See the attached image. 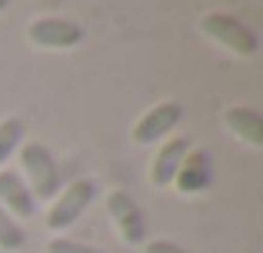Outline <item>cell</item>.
<instances>
[{
    "instance_id": "obj_1",
    "label": "cell",
    "mask_w": 263,
    "mask_h": 253,
    "mask_svg": "<svg viewBox=\"0 0 263 253\" xmlns=\"http://www.w3.org/2000/svg\"><path fill=\"white\" fill-rule=\"evenodd\" d=\"M20 167H24V183L33 193V200H53L60 193V167L44 143H24Z\"/></svg>"
},
{
    "instance_id": "obj_2",
    "label": "cell",
    "mask_w": 263,
    "mask_h": 253,
    "mask_svg": "<svg viewBox=\"0 0 263 253\" xmlns=\"http://www.w3.org/2000/svg\"><path fill=\"white\" fill-rule=\"evenodd\" d=\"M200 30L206 37H213L217 44H223L233 53H253L257 50V33L243 24V20L230 17V13H206L200 20Z\"/></svg>"
},
{
    "instance_id": "obj_3",
    "label": "cell",
    "mask_w": 263,
    "mask_h": 253,
    "mask_svg": "<svg viewBox=\"0 0 263 253\" xmlns=\"http://www.w3.org/2000/svg\"><path fill=\"white\" fill-rule=\"evenodd\" d=\"M30 44L47 47V50H70L84 40V27L67 17H37L27 30Z\"/></svg>"
},
{
    "instance_id": "obj_4",
    "label": "cell",
    "mask_w": 263,
    "mask_h": 253,
    "mask_svg": "<svg viewBox=\"0 0 263 253\" xmlns=\"http://www.w3.org/2000/svg\"><path fill=\"white\" fill-rule=\"evenodd\" d=\"M97 187L90 180H73L64 193L57 197V203L50 207V217H47V227L50 230H64L70 223H77V217H84V210L93 203Z\"/></svg>"
},
{
    "instance_id": "obj_5",
    "label": "cell",
    "mask_w": 263,
    "mask_h": 253,
    "mask_svg": "<svg viewBox=\"0 0 263 253\" xmlns=\"http://www.w3.org/2000/svg\"><path fill=\"white\" fill-rule=\"evenodd\" d=\"M107 210H110V217H114V223L120 227V237L127 243H140L143 237H147L143 213H140V207L134 203V197H130V193L114 190V193L107 197Z\"/></svg>"
},
{
    "instance_id": "obj_6",
    "label": "cell",
    "mask_w": 263,
    "mask_h": 253,
    "mask_svg": "<svg viewBox=\"0 0 263 253\" xmlns=\"http://www.w3.org/2000/svg\"><path fill=\"white\" fill-rule=\"evenodd\" d=\"M183 120V107L180 104H157L154 110H147L140 117V124L134 127V140L137 143H157Z\"/></svg>"
},
{
    "instance_id": "obj_7",
    "label": "cell",
    "mask_w": 263,
    "mask_h": 253,
    "mask_svg": "<svg viewBox=\"0 0 263 253\" xmlns=\"http://www.w3.org/2000/svg\"><path fill=\"white\" fill-rule=\"evenodd\" d=\"M186 157H190V140H186V137H174V140H167L160 150H157L154 163H150V180H154L157 187L174 183L177 173L183 170Z\"/></svg>"
},
{
    "instance_id": "obj_8",
    "label": "cell",
    "mask_w": 263,
    "mask_h": 253,
    "mask_svg": "<svg viewBox=\"0 0 263 253\" xmlns=\"http://www.w3.org/2000/svg\"><path fill=\"white\" fill-rule=\"evenodd\" d=\"M0 207L10 217H24V220H30V217L37 213V200H33V193L27 190V183H24L20 173L0 170Z\"/></svg>"
},
{
    "instance_id": "obj_9",
    "label": "cell",
    "mask_w": 263,
    "mask_h": 253,
    "mask_svg": "<svg viewBox=\"0 0 263 253\" xmlns=\"http://www.w3.org/2000/svg\"><path fill=\"white\" fill-rule=\"evenodd\" d=\"M223 120H227V127L237 137H243L250 147H263V117L253 107H230Z\"/></svg>"
},
{
    "instance_id": "obj_10",
    "label": "cell",
    "mask_w": 263,
    "mask_h": 253,
    "mask_svg": "<svg viewBox=\"0 0 263 253\" xmlns=\"http://www.w3.org/2000/svg\"><path fill=\"white\" fill-rule=\"evenodd\" d=\"M20 143H24V120L7 117L4 124H0V167L7 163V157H10L13 150H20Z\"/></svg>"
},
{
    "instance_id": "obj_11",
    "label": "cell",
    "mask_w": 263,
    "mask_h": 253,
    "mask_svg": "<svg viewBox=\"0 0 263 253\" xmlns=\"http://www.w3.org/2000/svg\"><path fill=\"white\" fill-rule=\"evenodd\" d=\"M24 247V230L20 223L0 207V250H20Z\"/></svg>"
},
{
    "instance_id": "obj_12",
    "label": "cell",
    "mask_w": 263,
    "mask_h": 253,
    "mask_svg": "<svg viewBox=\"0 0 263 253\" xmlns=\"http://www.w3.org/2000/svg\"><path fill=\"white\" fill-rule=\"evenodd\" d=\"M47 253H103V250L90 247V243H77V240H67V237H60V240H50Z\"/></svg>"
},
{
    "instance_id": "obj_13",
    "label": "cell",
    "mask_w": 263,
    "mask_h": 253,
    "mask_svg": "<svg viewBox=\"0 0 263 253\" xmlns=\"http://www.w3.org/2000/svg\"><path fill=\"white\" fill-rule=\"evenodd\" d=\"M147 253H186V250L170 240H154V243H147Z\"/></svg>"
},
{
    "instance_id": "obj_14",
    "label": "cell",
    "mask_w": 263,
    "mask_h": 253,
    "mask_svg": "<svg viewBox=\"0 0 263 253\" xmlns=\"http://www.w3.org/2000/svg\"><path fill=\"white\" fill-rule=\"evenodd\" d=\"M4 7H7V4H4V0H0V10H4Z\"/></svg>"
}]
</instances>
